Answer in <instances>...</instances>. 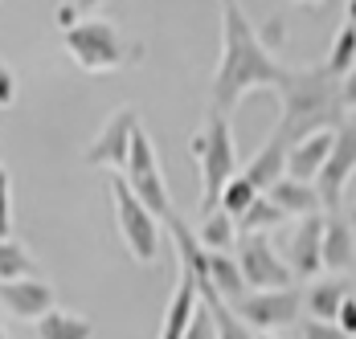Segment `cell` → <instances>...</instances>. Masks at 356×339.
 <instances>
[{
  "instance_id": "6da1fadb",
  "label": "cell",
  "mask_w": 356,
  "mask_h": 339,
  "mask_svg": "<svg viewBox=\"0 0 356 339\" xmlns=\"http://www.w3.org/2000/svg\"><path fill=\"white\" fill-rule=\"evenodd\" d=\"M291 69L262 49V41L238 4H221V58L213 69V115L229 119L250 90H279Z\"/></svg>"
},
{
  "instance_id": "7a4b0ae2",
  "label": "cell",
  "mask_w": 356,
  "mask_h": 339,
  "mask_svg": "<svg viewBox=\"0 0 356 339\" xmlns=\"http://www.w3.org/2000/svg\"><path fill=\"white\" fill-rule=\"evenodd\" d=\"M279 106H283V115H279L275 139L286 147L316 135V131H336L348 119L340 106V82L323 66L291 69L286 82L279 86Z\"/></svg>"
},
{
  "instance_id": "3957f363",
  "label": "cell",
  "mask_w": 356,
  "mask_h": 339,
  "mask_svg": "<svg viewBox=\"0 0 356 339\" xmlns=\"http://www.w3.org/2000/svg\"><path fill=\"white\" fill-rule=\"evenodd\" d=\"M188 151L201 168V217L217 208L221 188L238 176V143H234V127L229 119L209 115V123L201 131H193L188 139Z\"/></svg>"
},
{
  "instance_id": "277c9868",
  "label": "cell",
  "mask_w": 356,
  "mask_h": 339,
  "mask_svg": "<svg viewBox=\"0 0 356 339\" xmlns=\"http://www.w3.org/2000/svg\"><path fill=\"white\" fill-rule=\"evenodd\" d=\"M66 53L86 74H111V69H119V66H127V62L140 58V49L127 45L119 37V29L111 21H103V17L78 21L74 29H66Z\"/></svg>"
},
{
  "instance_id": "5b68a950",
  "label": "cell",
  "mask_w": 356,
  "mask_h": 339,
  "mask_svg": "<svg viewBox=\"0 0 356 339\" xmlns=\"http://www.w3.org/2000/svg\"><path fill=\"white\" fill-rule=\"evenodd\" d=\"M119 180L127 184V192L156 217V221H168L177 208H172V197L164 188V176H160V164H156V147L143 131V123L131 131V147H127V168L119 172Z\"/></svg>"
},
{
  "instance_id": "8992f818",
  "label": "cell",
  "mask_w": 356,
  "mask_h": 339,
  "mask_svg": "<svg viewBox=\"0 0 356 339\" xmlns=\"http://www.w3.org/2000/svg\"><path fill=\"white\" fill-rule=\"evenodd\" d=\"M111 201H115V225H119V238L127 245V254L140 262V266H152L160 258V229H156V217L143 208L127 184L115 176L111 180Z\"/></svg>"
},
{
  "instance_id": "52a82bcc",
  "label": "cell",
  "mask_w": 356,
  "mask_h": 339,
  "mask_svg": "<svg viewBox=\"0 0 356 339\" xmlns=\"http://www.w3.org/2000/svg\"><path fill=\"white\" fill-rule=\"evenodd\" d=\"M238 274L246 282V290H291L295 274L286 270L279 249L270 245L266 233H246L238 238Z\"/></svg>"
},
{
  "instance_id": "ba28073f",
  "label": "cell",
  "mask_w": 356,
  "mask_h": 339,
  "mask_svg": "<svg viewBox=\"0 0 356 339\" xmlns=\"http://www.w3.org/2000/svg\"><path fill=\"white\" fill-rule=\"evenodd\" d=\"M356 176V115H348L336 135H332V151H327V164L316 176V197H320L323 213H336L340 208V197H344V184Z\"/></svg>"
},
{
  "instance_id": "9c48e42d",
  "label": "cell",
  "mask_w": 356,
  "mask_h": 339,
  "mask_svg": "<svg viewBox=\"0 0 356 339\" xmlns=\"http://www.w3.org/2000/svg\"><path fill=\"white\" fill-rule=\"evenodd\" d=\"M299 290H246L242 299L225 303L234 311V319L246 331H275V327H291L299 319Z\"/></svg>"
},
{
  "instance_id": "30bf717a",
  "label": "cell",
  "mask_w": 356,
  "mask_h": 339,
  "mask_svg": "<svg viewBox=\"0 0 356 339\" xmlns=\"http://www.w3.org/2000/svg\"><path fill=\"white\" fill-rule=\"evenodd\" d=\"M140 127V115L131 110V106H123L115 119H111L107 127L99 131V139L86 147V164L90 168H127V147H131V131Z\"/></svg>"
},
{
  "instance_id": "8fae6325",
  "label": "cell",
  "mask_w": 356,
  "mask_h": 339,
  "mask_svg": "<svg viewBox=\"0 0 356 339\" xmlns=\"http://www.w3.org/2000/svg\"><path fill=\"white\" fill-rule=\"evenodd\" d=\"M0 306L17 319H41L58 306V295L41 278H21V282H0Z\"/></svg>"
},
{
  "instance_id": "7c38bea8",
  "label": "cell",
  "mask_w": 356,
  "mask_h": 339,
  "mask_svg": "<svg viewBox=\"0 0 356 339\" xmlns=\"http://www.w3.org/2000/svg\"><path fill=\"white\" fill-rule=\"evenodd\" d=\"M320 233H323V213L303 217V221L291 229V238H286V258H283L291 274L312 278V274L323 270V262H320Z\"/></svg>"
},
{
  "instance_id": "4fadbf2b",
  "label": "cell",
  "mask_w": 356,
  "mask_h": 339,
  "mask_svg": "<svg viewBox=\"0 0 356 339\" xmlns=\"http://www.w3.org/2000/svg\"><path fill=\"white\" fill-rule=\"evenodd\" d=\"M320 262H323V270H348L356 262V229L340 208L336 213H323Z\"/></svg>"
},
{
  "instance_id": "5bb4252c",
  "label": "cell",
  "mask_w": 356,
  "mask_h": 339,
  "mask_svg": "<svg viewBox=\"0 0 356 339\" xmlns=\"http://www.w3.org/2000/svg\"><path fill=\"white\" fill-rule=\"evenodd\" d=\"M332 135H336V131H316V135L291 143V147H286V168H283L286 180H295V184H316V176H320L323 164H327V151H332Z\"/></svg>"
},
{
  "instance_id": "9a60e30c",
  "label": "cell",
  "mask_w": 356,
  "mask_h": 339,
  "mask_svg": "<svg viewBox=\"0 0 356 339\" xmlns=\"http://www.w3.org/2000/svg\"><path fill=\"white\" fill-rule=\"evenodd\" d=\"M193 311H197V286H193L188 270H180L177 290H172V299L164 306V323H160V336L156 339H184L188 323H193Z\"/></svg>"
},
{
  "instance_id": "2e32d148",
  "label": "cell",
  "mask_w": 356,
  "mask_h": 339,
  "mask_svg": "<svg viewBox=\"0 0 356 339\" xmlns=\"http://www.w3.org/2000/svg\"><path fill=\"white\" fill-rule=\"evenodd\" d=\"M283 168H286V143H279V139L270 135L266 139V147H258V156L246 164L242 176L250 180V188L262 197V192H270V188L283 180Z\"/></svg>"
},
{
  "instance_id": "e0dca14e",
  "label": "cell",
  "mask_w": 356,
  "mask_h": 339,
  "mask_svg": "<svg viewBox=\"0 0 356 339\" xmlns=\"http://www.w3.org/2000/svg\"><path fill=\"white\" fill-rule=\"evenodd\" d=\"M205 282H209V290H213L221 303H234V299L246 295V282L238 274L234 254H205Z\"/></svg>"
},
{
  "instance_id": "ac0fdd59",
  "label": "cell",
  "mask_w": 356,
  "mask_h": 339,
  "mask_svg": "<svg viewBox=\"0 0 356 339\" xmlns=\"http://www.w3.org/2000/svg\"><path fill=\"white\" fill-rule=\"evenodd\" d=\"M266 201L279 204L286 217H291V213H295V217H316V213H320V197H316V188H312V184H295V180H286V176L266 192Z\"/></svg>"
},
{
  "instance_id": "d6986e66",
  "label": "cell",
  "mask_w": 356,
  "mask_h": 339,
  "mask_svg": "<svg viewBox=\"0 0 356 339\" xmlns=\"http://www.w3.org/2000/svg\"><path fill=\"white\" fill-rule=\"evenodd\" d=\"M344 299H348V282L336 274V278H323V282H316V286H312V295H307L303 303H307L312 323H332Z\"/></svg>"
},
{
  "instance_id": "ffe728a7",
  "label": "cell",
  "mask_w": 356,
  "mask_h": 339,
  "mask_svg": "<svg viewBox=\"0 0 356 339\" xmlns=\"http://www.w3.org/2000/svg\"><path fill=\"white\" fill-rule=\"evenodd\" d=\"M95 336V323L82 319V315H70V311H49L37 319V339H90Z\"/></svg>"
},
{
  "instance_id": "44dd1931",
  "label": "cell",
  "mask_w": 356,
  "mask_h": 339,
  "mask_svg": "<svg viewBox=\"0 0 356 339\" xmlns=\"http://www.w3.org/2000/svg\"><path fill=\"white\" fill-rule=\"evenodd\" d=\"M234 233H238V229H234V221H229L221 208H213V213H205V217H201V229H197L193 238H197V245H201L205 254H229V249H234V241H238Z\"/></svg>"
},
{
  "instance_id": "7402d4cb",
  "label": "cell",
  "mask_w": 356,
  "mask_h": 339,
  "mask_svg": "<svg viewBox=\"0 0 356 339\" xmlns=\"http://www.w3.org/2000/svg\"><path fill=\"white\" fill-rule=\"evenodd\" d=\"M283 221H286V213L279 204H270L266 197H258V201L238 217L234 229H238V238H246V233H266V229H275V225H283Z\"/></svg>"
},
{
  "instance_id": "603a6c76",
  "label": "cell",
  "mask_w": 356,
  "mask_h": 339,
  "mask_svg": "<svg viewBox=\"0 0 356 339\" xmlns=\"http://www.w3.org/2000/svg\"><path fill=\"white\" fill-rule=\"evenodd\" d=\"M37 262L33 254L21 245V241H0V282H21V278H33Z\"/></svg>"
},
{
  "instance_id": "cb8c5ba5",
  "label": "cell",
  "mask_w": 356,
  "mask_h": 339,
  "mask_svg": "<svg viewBox=\"0 0 356 339\" xmlns=\"http://www.w3.org/2000/svg\"><path fill=\"white\" fill-rule=\"evenodd\" d=\"M356 66V25H340V33H336V45H332V53H327V62H323V69L340 82L348 69Z\"/></svg>"
},
{
  "instance_id": "d4e9b609",
  "label": "cell",
  "mask_w": 356,
  "mask_h": 339,
  "mask_svg": "<svg viewBox=\"0 0 356 339\" xmlns=\"http://www.w3.org/2000/svg\"><path fill=\"white\" fill-rule=\"evenodd\" d=\"M254 201H258V192L250 188V180L242 176V172H238V176H234V180L221 188V197H217V208H221V213H225V217L238 225V217H242V213H246Z\"/></svg>"
},
{
  "instance_id": "484cf974",
  "label": "cell",
  "mask_w": 356,
  "mask_h": 339,
  "mask_svg": "<svg viewBox=\"0 0 356 339\" xmlns=\"http://www.w3.org/2000/svg\"><path fill=\"white\" fill-rule=\"evenodd\" d=\"M13 238V180L8 168H0V241Z\"/></svg>"
},
{
  "instance_id": "4316f807",
  "label": "cell",
  "mask_w": 356,
  "mask_h": 339,
  "mask_svg": "<svg viewBox=\"0 0 356 339\" xmlns=\"http://www.w3.org/2000/svg\"><path fill=\"white\" fill-rule=\"evenodd\" d=\"M332 327H336L340 336L356 339V299H353V295H348V299L340 303V311H336V319H332Z\"/></svg>"
},
{
  "instance_id": "83f0119b",
  "label": "cell",
  "mask_w": 356,
  "mask_h": 339,
  "mask_svg": "<svg viewBox=\"0 0 356 339\" xmlns=\"http://www.w3.org/2000/svg\"><path fill=\"white\" fill-rule=\"evenodd\" d=\"M184 339H213V323H209L205 306H197V311H193V323H188Z\"/></svg>"
},
{
  "instance_id": "f1b7e54d",
  "label": "cell",
  "mask_w": 356,
  "mask_h": 339,
  "mask_svg": "<svg viewBox=\"0 0 356 339\" xmlns=\"http://www.w3.org/2000/svg\"><path fill=\"white\" fill-rule=\"evenodd\" d=\"M340 106H344V115H356V66L340 78Z\"/></svg>"
},
{
  "instance_id": "f546056e",
  "label": "cell",
  "mask_w": 356,
  "mask_h": 339,
  "mask_svg": "<svg viewBox=\"0 0 356 339\" xmlns=\"http://www.w3.org/2000/svg\"><path fill=\"white\" fill-rule=\"evenodd\" d=\"M299 339H348V336H340L332 323H312V319H307V323L299 327Z\"/></svg>"
},
{
  "instance_id": "4dcf8cb0",
  "label": "cell",
  "mask_w": 356,
  "mask_h": 339,
  "mask_svg": "<svg viewBox=\"0 0 356 339\" xmlns=\"http://www.w3.org/2000/svg\"><path fill=\"white\" fill-rule=\"evenodd\" d=\"M58 25L62 29H74L78 25V4H58Z\"/></svg>"
},
{
  "instance_id": "1f68e13d",
  "label": "cell",
  "mask_w": 356,
  "mask_h": 339,
  "mask_svg": "<svg viewBox=\"0 0 356 339\" xmlns=\"http://www.w3.org/2000/svg\"><path fill=\"white\" fill-rule=\"evenodd\" d=\"M344 8H348V13H344V21H348V25H356V0H348Z\"/></svg>"
},
{
  "instance_id": "d6a6232c",
  "label": "cell",
  "mask_w": 356,
  "mask_h": 339,
  "mask_svg": "<svg viewBox=\"0 0 356 339\" xmlns=\"http://www.w3.org/2000/svg\"><path fill=\"white\" fill-rule=\"evenodd\" d=\"M348 221H353V229H356V204H353V217H348Z\"/></svg>"
},
{
  "instance_id": "836d02e7",
  "label": "cell",
  "mask_w": 356,
  "mask_h": 339,
  "mask_svg": "<svg viewBox=\"0 0 356 339\" xmlns=\"http://www.w3.org/2000/svg\"><path fill=\"white\" fill-rule=\"evenodd\" d=\"M4 74H8V66H4V62H0V78H4Z\"/></svg>"
},
{
  "instance_id": "e575fe53",
  "label": "cell",
  "mask_w": 356,
  "mask_h": 339,
  "mask_svg": "<svg viewBox=\"0 0 356 339\" xmlns=\"http://www.w3.org/2000/svg\"><path fill=\"white\" fill-rule=\"evenodd\" d=\"M254 339H270V336H254Z\"/></svg>"
}]
</instances>
